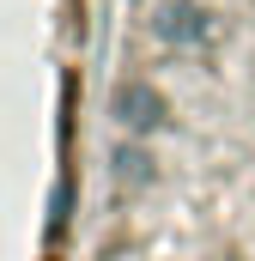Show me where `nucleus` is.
<instances>
[{"mask_svg":"<svg viewBox=\"0 0 255 261\" xmlns=\"http://www.w3.org/2000/svg\"><path fill=\"white\" fill-rule=\"evenodd\" d=\"M158 37H170V43H194V37H207V12H200V6H170V12L158 18Z\"/></svg>","mask_w":255,"mask_h":261,"instance_id":"f03ea898","label":"nucleus"},{"mask_svg":"<svg viewBox=\"0 0 255 261\" xmlns=\"http://www.w3.org/2000/svg\"><path fill=\"white\" fill-rule=\"evenodd\" d=\"M116 116H122L128 128H158V122H164V97H158V91H152V85H140V79H134V85H122V91H116Z\"/></svg>","mask_w":255,"mask_h":261,"instance_id":"f257e3e1","label":"nucleus"}]
</instances>
